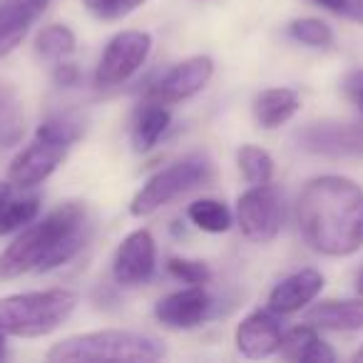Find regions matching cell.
Returning a JSON list of instances; mask_svg holds the SVG:
<instances>
[{"instance_id":"6da1fadb","label":"cell","mask_w":363,"mask_h":363,"mask_svg":"<svg viewBox=\"0 0 363 363\" xmlns=\"http://www.w3.org/2000/svg\"><path fill=\"white\" fill-rule=\"evenodd\" d=\"M296 217L303 242L323 257H351L363 247V187L348 177L306 182Z\"/></svg>"},{"instance_id":"7a4b0ae2","label":"cell","mask_w":363,"mask_h":363,"mask_svg":"<svg viewBox=\"0 0 363 363\" xmlns=\"http://www.w3.org/2000/svg\"><path fill=\"white\" fill-rule=\"evenodd\" d=\"M90 224L82 202H65L40 222L28 224L0 254V279H18L28 272H52L82 252Z\"/></svg>"},{"instance_id":"3957f363","label":"cell","mask_w":363,"mask_h":363,"mask_svg":"<svg viewBox=\"0 0 363 363\" xmlns=\"http://www.w3.org/2000/svg\"><path fill=\"white\" fill-rule=\"evenodd\" d=\"M167 353L160 338L142 331H122V328H105L67 336L57 341L48 351V361H160Z\"/></svg>"},{"instance_id":"277c9868","label":"cell","mask_w":363,"mask_h":363,"mask_svg":"<svg viewBox=\"0 0 363 363\" xmlns=\"http://www.w3.org/2000/svg\"><path fill=\"white\" fill-rule=\"evenodd\" d=\"M77 294L70 289L11 294L0 298V331L16 338H40L57 331L77 308Z\"/></svg>"},{"instance_id":"5b68a950","label":"cell","mask_w":363,"mask_h":363,"mask_svg":"<svg viewBox=\"0 0 363 363\" xmlns=\"http://www.w3.org/2000/svg\"><path fill=\"white\" fill-rule=\"evenodd\" d=\"M212 177L214 167L204 155L182 157V160L162 167L157 174H152L142 184V189L130 202V214L137 219L152 217V214L160 212L162 207H167L174 199L184 197V194L197 187H204L207 182H212Z\"/></svg>"},{"instance_id":"8992f818","label":"cell","mask_w":363,"mask_h":363,"mask_svg":"<svg viewBox=\"0 0 363 363\" xmlns=\"http://www.w3.org/2000/svg\"><path fill=\"white\" fill-rule=\"evenodd\" d=\"M237 219L242 234L254 244H269L279 237L284 224V197L272 182L247 189L237 199Z\"/></svg>"},{"instance_id":"52a82bcc","label":"cell","mask_w":363,"mask_h":363,"mask_svg":"<svg viewBox=\"0 0 363 363\" xmlns=\"http://www.w3.org/2000/svg\"><path fill=\"white\" fill-rule=\"evenodd\" d=\"M152 52V35L145 30H122L107 43L95 67L97 87H117L127 82Z\"/></svg>"},{"instance_id":"ba28073f","label":"cell","mask_w":363,"mask_h":363,"mask_svg":"<svg viewBox=\"0 0 363 363\" xmlns=\"http://www.w3.org/2000/svg\"><path fill=\"white\" fill-rule=\"evenodd\" d=\"M296 142L303 152L328 160L363 157V122L318 120L308 122L296 132Z\"/></svg>"},{"instance_id":"9c48e42d","label":"cell","mask_w":363,"mask_h":363,"mask_svg":"<svg viewBox=\"0 0 363 363\" xmlns=\"http://www.w3.org/2000/svg\"><path fill=\"white\" fill-rule=\"evenodd\" d=\"M214 75V62L209 55H194L177 62L172 70H167L150 90L145 92V102H160V105H177L209 85Z\"/></svg>"},{"instance_id":"30bf717a","label":"cell","mask_w":363,"mask_h":363,"mask_svg":"<svg viewBox=\"0 0 363 363\" xmlns=\"http://www.w3.org/2000/svg\"><path fill=\"white\" fill-rule=\"evenodd\" d=\"M67 152L70 147L67 145H60V142H52V140H45V137H38L16 155V160L11 162L8 167V179L11 184L16 187H38L57 167L65 162Z\"/></svg>"},{"instance_id":"8fae6325","label":"cell","mask_w":363,"mask_h":363,"mask_svg":"<svg viewBox=\"0 0 363 363\" xmlns=\"http://www.w3.org/2000/svg\"><path fill=\"white\" fill-rule=\"evenodd\" d=\"M157 269V247L147 229H135L122 239L115 252L112 274L120 286H140L152 279Z\"/></svg>"},{"instance_id":"7c38bea8","label":"cell","mask_w":363,"mask_h":363,"mask_svg":"<svg viewBox=\"0 0 363 363\" xmlns=\"http://www.w3.org/2000/svg\"><path fill=\"white\" fill-rule=\"evenodd\" d=\"M212 306V296L204 286H184L155 303V318L167 328L189 331L207 321Z\"/></svg>"},{"instance_id":"4fadbf2b","label":"cell","mask_w":363,"mask_h":363,"mask_svg":"<svg viewBox=\"0 0 363 363\" xmlns=\"http://www.w3.org/2000/svg\"><path fill=\"white\" fill-rule=\"evenodd\" d=\"M284 338V328L279 323L277 313L269 311H254L234 331V343L239 353L247 358H269L279 353Z\"/></svg>"},{"instance_id":"5bb4252c","label":"cell","mask_w":363,"mask_h":363,"mask_svg":"<svg viewBox=\"0 0 363 363\" xmlns=\"http://www.w3.org/2000/svg\"><path fill=\"white\" fill-rule=\"evenodd\" d=\"M48 3L50 0H0V60L26 40Z\"/></svg>"},{"instance_id":"9a60e30c","label":"cell","mask_w":363,"mask_h":363,"mask_svg":"<svg viewBox=\"0 0 363 363\" xmlns=\"http://www.w3.org/2000/svg\"><path fill=\"white\" fill-rule=\"evenodd\" d=\"M321 289H323V274L316 272V269H301V272L281 279L272 289V294H269V308L277 316L296 313L301 308H306L321 294Z\"/></svg>"},{"instance_id":"2e32d148","label":"cell","mask_w":363,"mask_h":363,"mask_svg":"<svg viewBox=\"0 0 363 363\" xmlns=\"http://www.w3.org/2000/svg\"><path fill=\"white\" fill-rule=\"evenodd\" d=\"M303 321L321 331H361L363 328V296L326 298L303 313Z\"/></svg>"},{"instance_id":"e0dca14e","label":"cell","mask_w":363,"mask_h":363,"mask_svg":"<svg viewBox=\"0 0 363 363\" xmlns=\"http://www.w3.org/2000/svg\"><path fill=\"white\" fill-rule=\"evenodd\" d=\"M286 361L296 363H333L336 361V353L333 348L318 336V331L311 323L303 321L301 326H294L291 331L284 333L281 348H279Z\"/></svg>"},{"instance_id":"ac0fdd59","label":"cell","mask_w":363,"mask_h":363,"mask_svg":"<svg viewBox=\"0 0 363 363\" xmlns=\"http://www.w3.org/2000/svg\"><path fill=\"white\" fill-rule=\"evenodd\" d=\"M301 107V97L291 87H269L254 100V117L264 130H277L286 125Z\"/></svg>"},{"instance_id":"d6986e66","label":"cell","mask_w":363,"mask_h":363,"mask_svg":"<svg viewBox=\"0 0 363 363\" xmlns=\"http://www.w3.org/2000/svg\"><path fill=\"white\" fill-rule=\"evenodd\" d=\"M169 122L172 115L167 110V105L145 102V107H142L135 120V127H132V147H135V152H140V155L150 152L160 142V137L167 132Z\"/></svg>"},{"instance_id":"ffe728a7","label":"cell","mask_w":363,"mask_h":363,"mask_svg":"<svg viewBox=\"0 0 363 363\" xmlns=\"http://www.w3.org/2000/svg\"><path fill=\"white\" fill-rule=\"evenodd\" d=\"M187 217L194 227L209 234H224L234 224L232 209L219 199H197L187 207Z\"/></svg>"},{"instance_id":"44dd1931","label":"cell","mask_w":363,"mask_h":363,"mask_svg":"<svg viewBox=\"0 0 363 363\" xmlns=\"http://www.w3.org/2000/svg\"><path fill=\"white\" fill-rule=\"evenodd\" d=\"M38 214H40V197H38V194H30V197H13V192H11L3 199V204H0V237L28 227L30 222H35Z\"/></svg>"},{"instance_id":"7402d4cb","label":"cell","mask_w":363,"mask_h":363,"mask_svg":"<svg viewBox=\"0 0 363 363\" xmlns=\"http://www.w3.org/2000/svg\"><path fill=\"white\" fill-rule=\"evenodd\" d=\"M26 135L21 100L16 90L0 87V147H16Z\"/></svg>"},{"instance_id":"603a6c76","label":"cell","mask_w":363,"mask_h":363,"mask_svg":"<svg viewBox=\"0 0 363 363\" xmlns=\"http://www.w3.org/2000/svg\"><path fill=\"white\" fill-rule=\"evenodd\" d=\"M75 50H77L75 33L67 26H60V23L43 28L35 38V52L40 57H45V60L60 62V60H65V57H70Z\"/></svg>"},{"instance_id":"cb8c5ba5","label":"cell","mask_w":363,"mask_h":363,"mask_svg":"<svg viewBox=\"0 0 363 363\" xmlns=\"http://www.w3.org/2000/svg\"><path fill=\"white\" fill-rule=\"evenodd\" d=\"M237 164L247 184H269L274 179V157L264 147L257 145H242L237 152Z\"/></svg>"},{"instance_id":"d4e9b609","label":"cell","mask_w":363,"mask_h":363,"mask_svg":"<svg viewBox=\"0 0 363 363\" xmlns=\"http://www.w3.org/2000/svg\"><path fill=\"white\" fill-rule=\"evenodd\" d=\"M289 35L306 48H328L333 45V30L328 23L318 18H296L289 23Z\"/></svg>"},{"instance_id":"484cf974","label":"cell","mask_w":363,"mask_h":363,"mask_svg":"<svg viewBox=\"0 0 363 363\" xmlns=\"http://www.w3.org/2000/svg\"><path fill=\"white\" fill-rule=\"evenodd\" d=\"M38 137H45V140H52V142H60V145H67L72 147L82 135V127L77 120L67 115H57V117H50V120L40 122L35 130Z\"/></svg>"},{"instance_id":"4316f807","label":"cell","mask_w":363,"mask_h":363,"mask_svg":"<svg viewBox=\"0 0 363 363\" xmlns=\"http://www.w3.org/2000/svg\"><path fill=\"white\" fill-rule=\"evenodd\" d=\"M167 272L177 279V281L187 284V286H204L212 279V272L204 262L199 259H184V257H172L167 262Z\"/></svg>"},{"instance_id":"83f0119b","label":"cell","mask_w":363,"mask_h":363,"mask_svg":"<svg viewBox=\"0 0 363 363\" xmlns=\"http://www.w3.org/2000/svg\"><path fill=\"white\" fill-rule=\"evenodd\" d=\"M87 8L102 21H117L130 13H135L140 6H145L147 0H85Z\"/></svg>"},{"instance_id":"f1b7e54d","label":"cell","mask_w":363,"mask_h":363,"mask_svg":"<svg viewBox=\"0 0 363 363\" xmlns=\"http://www.w3.org/2000/svg\"><path fill=\"white\" fill-rule=\"evenodd\" d=\"M343 87V95L363 112V70H351L341 82Z\"/></svg>"},{"instance_id":"f546056e","label":"cell","mask_w":363,"mask_h":363,"mask_svg":"<svg viewBox=\"0 0 363 363\" xmlns=\"http://www.w3.org/2000/svg\"><path fill=\"white\" fill-rule=\"evenodd\" d=\"M77 80H80V70H77L72 62H65V60L57 62V67H55V82H57V85L75 87Z\"/></svg>"},{"instance_id":"4dcf8cb0","label":"cell","mask_w":363,"mask_h":363,"mask_svg":"<svg viewBox=\"0 0 363 363\" xmlns=\"http://www.w3.org/2000/svg\"><path fill=\"white\" fill-rule=\"evenodd\" d=\"M316 3L321 8H326V11H331V13H346V8H348V3H351V0H316Z\"/></svg>"},{"instance_id":"1f68e13d","label":"cell","mask_w":363,"mask_h":363,"mask_svg":"<svg viewBox=\"0 0 363 363\" xmlns=\"http://www.w3.org/2000/svg\"><path fill=\"white\" fill-rule=\"evenodd\" d=\"M11 192H13L11 182H3V179H0V204H3V199H6Z\"/></svg>"},{"instance_id":"d6a6232c","label":"cell","mask_w":363,"mask_h":363,"mask_svg":"<svg viewBox=\"0 0 363 363\" xmlns=\"http://www.w3.org/2000/svg\"><path fill=\"white\" fill-rule=\"evenodd\" d=\"M356 294L363 296V267L358 269V274H356Z\"/></svg>"},{"instance_id":"836d02e7","label":"cell","mask_w":363,"mask_h":363,"mask_svg":"<svg viewBox=\"0 0 363 363\" xmlns=\"http://www.w3.org/2000/svg\"><path fill=\"white\" fill-rule=\"evenodd\" d=\"M6 358V333L0 331V361Z\"/></svg>"},{"instance_id":"e575fe53","label":"cell","mask_w":363,"mask_h":363,"mask_svg":"<svg viewBox=\"0 0 363 363\" xmlns=\"http://www.w3.org/2000/svg\"><path fill=\"white\" fill-rule=\"evenodd\" d=\"M353 361H363V346H361V348H358V351H356V353H353Z\"/></svg>"}]
</instances>
